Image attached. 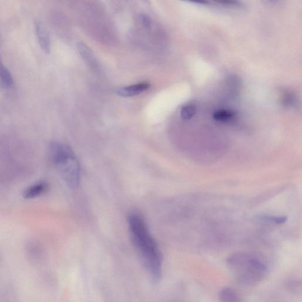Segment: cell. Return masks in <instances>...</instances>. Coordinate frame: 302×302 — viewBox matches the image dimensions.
Returning a JSON list of instances; mask_svg holds the SVG:
<instances>
[{
	"label": "cell",
	"instance_id": "cell-1",
	"mask_svg": "<svg viewBox=\"0 0 302 302\" xmlns=\"http://www.w3.org/2000/svg\"><path fill=\"white\" fill-rule=\"evenodd\" d=\"M128 224L133 245L142 264L150 277L155 281L160 279L162 255L157 243L151 236L147 224L138 214L130 215Z\"/></svg>",
	"mask_w": 302,
	"mask_h": 302
},
{
	"label": "cell",
	"instance_id": "cell-2",
	"mask_svg": "<svg viewBox=\"0 0 302 302\" xmlns=\"http://www.w3.org/2000/svg\"><path fill=\"white\" fill-rule=\"evenodd\" d=\"M50 152L52 160L67 185L77 188L80 183V167L74 151L68 145L54 142L50 145Z\"/></svg>",
	"mask_w": 302,
	"mask_h": 302
},
{
	"label": "cell",
	"instance_id": "cell-3",
	"mask_svg": "<svg viewBox=\"0 0 302 302\" xmlns=\"http://www.w3.org/2000/svg\"><path fill=\"white\" fill-rule=\"evenodd\" d=\"M228 264L243 283H253L263 278L266 273L262 263L246 255H234L228 260Z\"/></svg>",
	"mask_w": 302,
	"mask_h": 302
},
{
	"label": "cell",
	"instance_id": "cell-4",
	"mask_svg": "<svg viewBox=\"0 0 302 302\" xmlns=\"http://www.w3.org/2000/svg\"><path fill=\"white\" fill-rule=\"evenodd\" d=\"M150 84L147 83H139L136 84V85L124 87V88L119 89L116 93H117V95L121 97H132L147 91L150 88Z\"/></svg>",
	"mask_w": 302,
	"mask_h": 302
},
{
	"label": "cell",
	"instance_id": "cell-5",
	"mask_svg": "<svg viewBox=\"0 0 302 302\" xmlns=\"http://www.w3.org/2000/svg\"><path fill=\"white\" fill-rule=\"evenodd\" d=\"M35 26H36V34L40 47L46 53L49 54L51 50V45L50 37H49L48 31L42 23L39 21L35 23Z\"/></svg>",
	"mask_w": 302,
	"mask_h": 302
},
{
	"label": "cell",
	"instance_id": "cell-6",
	"mask_svg": "<svg viewBox=\"0 0 302 302\" xmlns=\"http://www.w3.org/2000/svg\"><path fill=\"white\" fill-rule=\"evenodd\" d=\"M48 187L47 183L44 182L37 183V184L31 185L30 187L26 189L23 196L26 199L36 198V197L42 196L47 192Z\"/></svg>",
	"mask_w": 302,
	"mask_h": 302
},
{
	"label": "cell",
	"instance_id": "cell-7",
	"mask_svg": "<svg viewBox=\"0 0 302 302\" xmlns=\"http://www.w3.org/2000/svg\"><path fill=\"white\" fill-rule=\"evenodd\" d=\"M221 302H242L240 296L233 289L225 288L221 290L219 294Z\"/></svg>",
	"mask_w": 302,
	"mask_h": 302
},
{
	"label": "cell",
	"instance_id": "cell-8",
	"mask_svg": "<svg viewBox=\"0 0 302 302\" xmlns=\"http://www.w3.org/2000/svg\"><path fill=\"white\" fill-rule=\"evenodd\" d=\"M77 49L79 51L81 56H82L87 62H88L89 65H91L92 66H97V62L94 56V54L86 45L83 44V43H79L77 45Z\"/></svg>",
	"mask_w": 302,
	"mask_h": 302
},
{
	"label": "cell",
	"instance_id": "cell-9",
	"mask_svg": "<svg viewBox=\"0 0 302 302\" xmlns=\"http://www.w3.org/2000/svg\"><path fill=\"white\" fill-rule=\"evenodd\" d=\"M0 82L5 88H9L13 84V76L3 64L0 66Z\"/></svg>",
	"mask_w": 302,
	"mask_h": 302
},
{
	"label": "cell",
	"instance_id": "cell-10",
	"mask_svg": "<svg viewBox=\"0 0 302 302\" xmlns=\"http://www.w3.org/2000/svg\"><path fill=\"white\" fill-rule=\"evenodd\" d=\"M234 117V113L229 110H219L214 112L213 118L215 120L219 122H228Z\"/></svg>",
	"mask_w": 302,
	"mask_h": 302
},
{
	"label": "cell",
	"instance_id": "cell-11",
	"mask_svg": "<svg viewBox=\"0 0 302 302\" xmlns=\"http://www.w3.org/2000/svg\"><path fill=\"white\" fill-rule=\"evenodd\" d=\"M196 113V107L193 104H186L182 107L181 116L183 120L188 121L191 120Z\"/></svg>",
	"mask_w": 302,
	"mask_h": 302
},
{
	"label": "cell",
	"instance_id": "cell-12",
	"mask_svg": "<svg viewBox=\"0 0 302 302\" xmlns=\"http://www.w3.org/2000/svg\"><path fill=\"white\" fill-rule=\"evenodd\" d=\"M261 219L265 221H268L273 223L281 225L284 224L287 221V217L285 216H261Z\"/></svg>",
	"mask_w": 302,
	"mask_h": 302
},
{
	"label": "cell",
	"instance_id": "cell-13",
	"mask_svg": "<svg viewBox=\"0 0 302 302\" xmlns=\"http://www.w3.org/2000/svg\"><path fill=\"white\" fill-rule=\"evenodd\" d=\"M140 19L142 24L145 27H150L151 25V20L149 17L144 14H142L140 16Z\"/></svg>",
	"mask_w": 302,
	"mask_h": 302
},
{
	"label": "cell",
	"instance_id": "cell-14",
	"mask_svg": "<svg viewBox=\"0 0 302 302\" xmlns=\"http://www.w3.org/2000/svg\"><path fill=\"white\" fill-rule=\"evenodd\" d=\"M2 64H3V63H2L1 57H0V66H1L2 65Z\"/></svg>",
	"mask_w": 302,
	"mask_h": 302
}]
</instances>
